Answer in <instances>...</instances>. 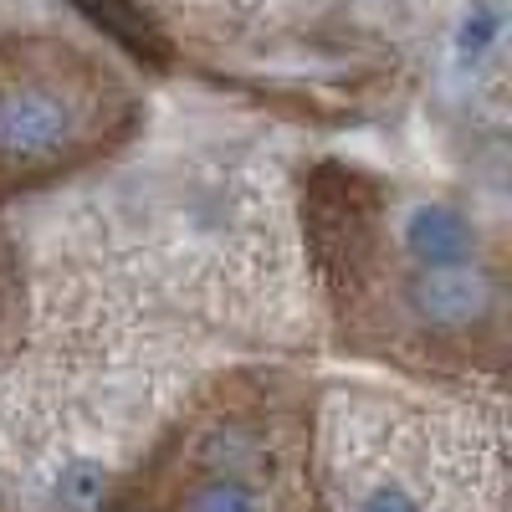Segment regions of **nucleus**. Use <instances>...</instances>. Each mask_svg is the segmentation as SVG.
I'll list each match as a JSON object with an SVG mask.
<instances>
[{
	"label": "nucleus",
	"mask_w": 512,
	"mask_h": 512,
	"mask_svg": "<svg viewBox=\"0 0 512 512\" xmlns=\"http://www.w3.org/2000/svg\"><path fill=\"white\" fill-rule=\"evenodd\" d=\"M384 185L344 164H323L308 185V231L318 267L359 344L415 364H497L502 292L477 267L431 272L384 241Z\"/></svg>",
	"instance_id": "nucleus-1"
},
{
	"label": "nucleus",
	"mask_w": 512,
	"mask_h": 512,
	"mask_svg": "<svg viewBox=\"0 0 512 512\" xmlns=\"http://www.w3.org/2000/svg\"><path fill=\"white\" fill-rule=\"evenodd\" d=\"M134 123L113 62L62 36H0V205L113 154Z\"/></svg>",
	"instance_id": "nucleus-2"
},
{
	"label": "nucleus",
	"mask_w": 512,
	"mask_h": 512,
	"mask_svg": "<svg viewBox=\"0 0 512 512\" xmlns=\"http://www.w3.org/2000/svg\"><path fill=\"white\" fill-rule=\"evenodd\" d=\"M303 451V410L282 379H226L154 456V466L123 492L128 512H164L190 482L236 477L262 492L282 482Z\"/></svg>",
	"instance_id": "nucleus-3"
},
{
	"label": "nucleus",
	"mask_w": 512,
	"mask_h": 512,
	"mask_svg": "<svg viewBox=\"0 0 512 512\" xmlns=\"http://www.w3.org/2000/svg\"><path fill=\"white\" fill-rule=\"evenodd\" d=\"M395 246H400L405 262H415V267L456 272V267H472L477 262V226L466 221L456 205L425 200V205H410L405 210Z\"/></svg>",
	"instance_id": "nucleus-4"
},
{
	"label": "nucleus",
	"mask_w": 512,
	"mask_h": 512,
	"mask_svg": "<svg viewBox=\"0 0 512 512\" xmlns=\"http://www.w3.org/2000/svg\"><path fill=\"white\" fill-rule=\"evenodd\" d=\"M164 512H262V492L236 477H205L180 487L164 502Z\"/></svg>",
	"instance_id": "nucleus-5"
},
{
	"label": "nucleus",
	"mask_w": 512,
	"mask_h": 512,
	"mask_svg": "<svg viewBox=\"0 0 512 512\" xmlns=\"http://www.w3.org/2000/svg\"><path fill=\"white\" fill-rule=\"evenodd\" d=\"M21 313H26V282H21V262L11 236L0 231V354L16 344L21 333Z\"/></svg>",
	"instance_id": "nucleus-6"
},
{
	"label": "nucleus",
	"mask_w": 512,
	"mask_h": 512,
	"mask_svg": "<svg viewBox=\"0 0 512 512\" xmlns=\"http://www.w3.org/2000/svg\"><path fill=\"white\" fill-rule=\"evenodd\" d=\"M497 36H502V0H477V6L466 11V21H461V36H456L461 62L477 67V62L492 52Z\"/></svg>",
	"instance_id": "nucleus-7"
},
{
	"label": "nucleus",
	"mask_w": 512,
	"mask_h": 512,
	"mask_svg": "<svg viewBox=\"0 0 512 512\" xmlns=\"http://www.w3.org/2000/svg\"><path fill=\"white\" fill-rule=\"evenodd\" d=\"M359 512H420V507H415V497H405L400 487H379V492L364 497Z\"/></svg>",
	"instance_id": "nucleus-8"
}]
</instances>
